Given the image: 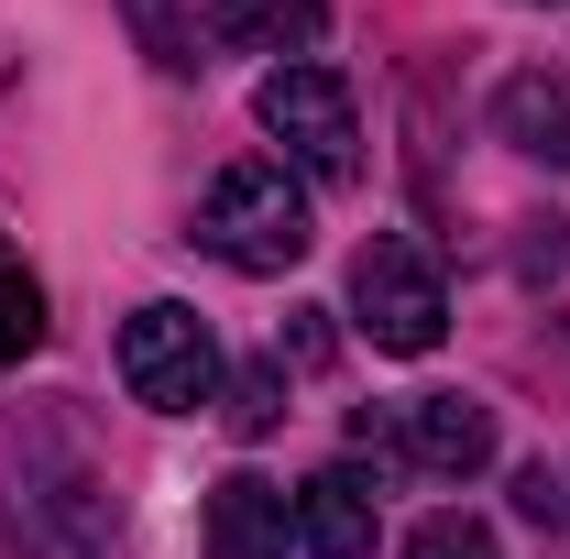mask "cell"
<instances>
[{"instance_id":"obj_1","label":"cell","mask_w":570,"mask_h":559,"mask_svg":"<svg viewBox=\"0 0 570 559\" xmlns=\"http://www.w3.org/2000/svg\"><path fill=\"white\" fill-rule=\"evenodd\" d=\"M198 242L219 264H242V275H285V264H307L318 219H307L285 165H219L209 198H198Z\"/></svg>"},{"instance_id":"obj_2","label":"cell","mask_w":570,"mask_h":559,"mask_svg":"<svg viewBox=\"0 0 570 559\" xmlns=\"http://www.w3.org/2000/svg\"><path fill=\"white\" fill-rule=\"evenodd\" d=\"M352 318L373 330V351H439V330H450L439 253L406 242V231H373V242L352 253Z\"/></svg>"},{"instance_id":"obj_3","label":"cell","mask_w":570,"mask_h":559,"mask_svg":"<svg viewBox=\"0 0 570 559\" xmlns=\"http://www.w3.org/2000/svg\"><path fill=\"white\" fill-rule=\"evenodd\" d=\"M121 384H132V406H154V418H198L219 395V341L198 307H176V296H154V307H132L121 318Z\"/></svg>"},{"instance_id":"obj_4","label":"cell","mask_w":570,"mask_h":559,"mask_svg":"<svg viewBox=\"0 0 570 559\" xmlns=\"http://www.w3.org/2000/svg\"><path fill=\"white\" fill-rule=\"evenodd\" d=\"M253 110H264V133H275L318 187H352L362 176V121H352V88L330 67H275L253 88Z\"/></svg>"},{"instance_id":"obj_5","label":"cell","mask_w":570,"mask_h":559,"mask_svg":"<svg viewBox=\"0 0 570 559\" xmlns=\"http://www.w3.org/2000/svg\"><path fill=\"white\" fill-rule=\"evenodd\" d=\"M362 450H384V461H406L428 483H472L483 461H494V406L483 395H406V406H362Z\"/></svg>"},{"instance_id":"obj_6","label":"cell","mask_w":570,"mask_h":559,"mask_svg":"<svg viewBox=\"0 0 570 559\" xmlns=\"http://www.w3.org/2000/svg\"><path fill=\"white\" fill-rule=\"evenodd\" d=\"M209 559H285L296 549V504H285L264 472H230V483H209Z\"/></svg>"},{"instance_id":"obj_7","label":"cell","mask_w":570,"mask_h":559,"mask_svg":"<svg viewBox=\"0 0 570 559\" xmlns=\"http://www.w3.org/2000/svg\"><path fill=\"white\" fill-rule=\"evenodd\" d=\"M318 33H330V0H209L219 56H285V67H307Z\"/></svg>"},{"instance_id":"obj_8","label":"cell","mask_w":570,"mask_h":559,"mask_svg":"<svg viewBox=\"0 0 570 559\" xmlns=\"http://www.w3.org/2000/svg\"><path fill=\"white\" fill-rule=\"evenodd\" d=\"M373 483L362 472H318V483H296V549L307 559H373Z\"/></svg>"},{"instance_id":"obj_9","label":"cell","mask_w":570,"mask_h":559,"mask_svg":"<svg viewBox=\"0 0 570 559\" xmlns=\"http://www.w3.org/2000/svg\"><path fill=\"white\" fill-rule=\"evenodd\" d=\"M494 133L515 143L527 165H570V77H549V67L504 77L494 88Z\"/></svg>"},{"instance_id":"obj_10","label":"cell","mask_w":570,"mask_h":559,"mask_svg":"<svg viewBox=\"0 0 570 559\" xmlns=\"http://www.w3.org/2000/svg\"><path fill=\"white\" fill-rule=\"evenodd\" d=\"M33 351H45V285L22 275V264H0V373L33 362Z\"/></svg>"},{"instance_id":"obj_11","label":"cell","mask_w":570,"mask_h":559,"mask_svg":"<svg viewBox=\"0 0 570 559\" xmlns=\"http://www.w3.org/2000/svg\"><path fill=\"white\" fill-rule=\"evenodd\" d=\"M219 418H230V439H264V428L285 418V362H253V373L230 384V406H219Z\"/></svg>"},{"instance_id":"obj_12","label":"cell","mask_w":570,"mask_h":559,"mask_svg":"<svg viewBox=\"0 0 570 559\" xmlns=\"http://www.w3.org/2000/svg\"><path fill=\"white\" fill-rule=\"evenodd\" d=\"M406 559H504V549H494L483 516H428L417 538H406Z\"/></svg>"},{"instance_id":"obj_13","label":"cell","mask_w":570,"mask_h":559,"mask_svg":"<svg viewBox=\"0 0 570 559\" xmlns=\"http://www.w3.org/2000/svg\"><path fill=\"white\" fill-rule=\"evenodd\" d=\"M515 516H527V527H570V472L527 461V472H515Z\"/></svg>"},{"instance_id":"obj_14","label":"cell","mask_w":570,"mask_h":559,"mask_svg":"<svg viewBox=\"0 0 570 559\" xmlns=\"http://www.w3.org/2000/svg\"><path fill=\"white\" fill-rule=\"evenodd\" d=\"M132 22H142V45H154V67H187V33H176L165 0H132Z\"/></svg>"},{"instance_id":"obj_15","label":"cell","mask_w":570,"mask_h":559,"mask_svg":"<svg viewBox=\"0 0 570 559\" xmlns=\"http://www.w3.org/2000/svg\"><path fill=\"white\" fill-rule=\"evenodd\" d=\"M285 351H296V362H330V330H318V307H296V330H285Z\"/></svg>"}]
</instances>
